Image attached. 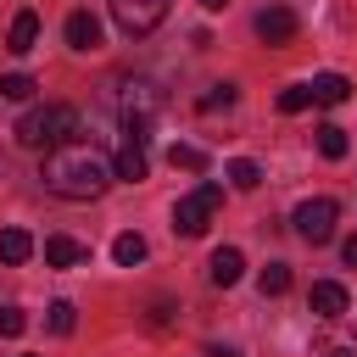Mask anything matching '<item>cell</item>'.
Returning <instances> with one entry per match:
<instances>
[{
    "label": "cell",
    "instance_id": "6da1fadb",
    "mask_svg": "<svg viewBox=\"0 0 357 357\" xmlns=\"http://www.w3.org/2000/svg\"><path fill=\"white\" fill-rule=\"evenodd\" d=\"M39 178H45V190L61 195V201H95V195H106V184L117 178V167H112V156H106L100 145L67 139V145L45 151Z\"/></svg>",
    "mask_w": 357,
    "mask_h": 357
},
{
    "label": "cell",
    "instance_id": "7a4b0ae2",
    "mask_svg": "<svg viewBox=\"0 0 357 357\" xmlns=\"http://www.w3.org/2000/svg\"><path fill=\"white\" fill-rule=\"evenodd\" d=\"M78 134H84V123L61 100H45V106H33V112L17 117V145H28V151H56V145H67Z\"/></svg>",
    "mask_w": 357,
    "mask_h": 357
},
{
    "label": "cell",
    "instance_id": "3957f363",
    "mask_svg": "<svg viewBox=\"0 0 357 357\" xmlns=\"http://www.w3.org/2000/svg\"><path fill=\"white\" fill-rule=\"evenodd\" d=\"M218 206H223V190H218V184H195L190 195L173 201V229H178L184 240H195V234H206V223L218 218Z\"/></svg>",
    "mask_w": 357,
    "mask_h": 357
},
{
    "label": "cell",
    "instance_id": "277c9868",
    "mask_svg": "<svg viewBox=\"0 0 357 357\" xmlns=\"http://www.w3.org/2000/svg\"><path fill=\"white\" fill-rule=\"evenodd\" d=\"M151 134H145V123H123V139H117V156H112V167H117V178H128V184H139L145 173H151Z\"/></svg>",
    "mask_w": 357,
    "mask_h": 357
},
{
    "label": "cell",
    "instance_id": "5b68a950",
    "mask_svg": "<svg viewBox=\"0 0 357 357\" xmlns=\"http://www.w3.org/2000/svg\"><path fill=\"white\" fill-rule=\"evenodd\" d=\"M290 223H296V234H301L307 245H324V240L335 234V223H340V206H335L329 195H312V201H301V206H296V218H290Z\"/></svg>",
    "mask_w": 357,
    "mask_h": 357
},
{
    "label": "cell",
    "instance_id": "8992f818",
    "mask_svg": "<svg viewBox=\"0 0 357 357\" xmlns=\"http://www.w3.org/2000/svg\"><path fill=\"white\" fill-rule=\"evenodd\" d=\"M156 106H162V89H156L151 78H123V89H117V112H123V123H151Z\"/></svg>",
    "mask_w": 357,
    "mask_h": 357
},
{
    "label": "cell",
    "instance_id": "52a82bcc",
    "mask_svg": "<svg viewBox=\"0 0 357 357\" xmlns=\"http://www.w3.org/2000/svg\"><path fill=\"white\" fill-rule=\"evenodd\" d=\"M106 6H112V17H117L123 33H151L167 17V0H106Z\"/></svg>",
    "mask_w": 357,
    "mask_h": 357
},
{
    "label": "cell",
    "instance_id": "ba28073f",
    "mask_svg": "<svg viewBox=\"0 0 357 357\" xmlns=\"http://www.w3.org/2000/svg\"><path fill=\"white\" fill-rule=\"evenodd\" d=\"M251 28H257L262 45H290V39H296V11H290V6H262Z\"/></svg>",
    "mask_w": 357,
    "mask_h": 357
},
{
    "label": "cell",
    "instance_id": "9c48e42d",
    "mask_svg": "<svg viewBox=\"0 0 357 357\" xmlns=\"http://www.w3.org/2000/svg\"><path fill=\"white\" fill-rule=\"evenodd\" d=\"M61 39H67L73 50H100V17H95V11H67Z\"/></svg>",
    "mask_w": 357,
    "mask_h": 357
},
{
    "label": "cell",
    "instance_id": "30bf717a",
    "mask_svg": "<svg viewBox=\"0 0 357 357\" xmlns=\"http://www.w3.org/2000/svg\"><path fill=\"white\" fill-rule=\"evenodd\" d=\"M307 307H312L318 318H329V324H335V318H340L351 301H346V284H335V279H318V284H312V296H307Z\"/></svg>",
    "mask_w": 357,
    "mask_h": 357
},
{
    "label": "cell",
    "instance_id": "8fae6325",
    "mask_svg": "<svg viewBox=\"0 0 357 357\" xmlns=\"http://www.w3.org/2000/svg\"><path fill=\"white\" fill-rule=\"evenodd\" d=\"M206 273H212V284H218V290H229V284H240L245 257H240L234 245H218V251H212V262H206Z\"/></svg>",
    "mask_w": 357,
    "mask_h": 357
},
{
    "label": "cell",
    "instance_id": "7c38bea8",
    "mask_svg": "<svg viewBox=\"0 0 357 357\" xmlns=\"http://www.w3.org/2000/svg\"><path fill=\"white\" fill-rule=\"evenodd\" d=\"M33 45H39V17H33V11H17L11 28H6V50H11V56H28Z\"/></svg>",
    "mask_w": 357,
    "mask_h": 357
},
{
    "label": "cell",
    "instance_id": "4fadbf2b",
    "mask_svg": "<svg viewBox=\"0 0 357 357\" xmlns=\"http://www.w3.org/2000/svg\"><path fill=\"white\" fill-rule=\"evenodd\" d=\"M45 262L50 268H78V262H89V245H78L73 234H50L45 240Z\"/></svg>",
    "mask_w": 357,
    "mask_h": 357
},
{
    "label": "cell",
    "instance_id": "5bb4252c",
    "mask_svg": "<svg viewBox=\"0 0 357 357\" xmlns=\"http://www.w3.org/2000/svg\"><path fill=\"white\" fill-rule=\"evenodd\" d=\"M351 100V78L346 73H318L312 78V106H340Z\"/></svg>",
    "mask_w": 357,
    "mask_h": 357
},
{
    "label": "cell",
    "instance_id": "9a60e30c",
    "mask_svg": "<svg viewBox=\"0 0 357 357\" xmlns=\"http://www.w3.org/2000/svg\"><path fill=\"white\" fill-rule=\"evenodd\" d=\"M28 257H33V234H28V229H0V262L22 268Z\"/></svg>",
    "mask_w": 357,
    "mask_h": 357
},
{
    "label": "cell",
    "instance_id": "2e32d148",
    "mask_svg": "<svg viewBox=\"0 0 357 357\" xmlns=\"http://www.w3.org/2000/svg\"><path fill=\"white\" fill-rule=\"evenodd\" d=\"M112 257H117V268H134V262H145V240H139L134 229H123V234L112 240Z\"/></svg>",
    "mask_w": 357,
    "mask_h": 357
},
{
    "label": "cell",
    "instance_id": "e0dca14e",
    "mask_svg": "<svg viewBox=\"0 0 357 357\" xmlns=\"http://www.w3.org/2000/svg\"><path fill=\"white\" fill-rule=\"evenodd\" d=\"M318 151H324L329 162H340V156L351 151V139H346V128H340V123H324V128H318Z\"/></svg>",
    "mask_w": 357,
    "mask_h": 357
},
{
    "label": "cell",
    "instance_id": "ac0fdd59",
    "mask_svg": "<svg viewBox=\"0 0 357 357\" xmlns=\"http://www.w3.org/2000/svg\"><path fill=\"white\" fill-rule=\"evenodd\" d=\"M167 162L184 167V173H206V151L201 145H167Z\"/></svg>",
    "mask_w": 357,
    "mask_h": 357
},
{
    "label": "cell",
    "instance_id": "d6986e66",
    "mask_svg": "<svg viewBox=\"0 0 357 357\" xmlns=\"http://www.w3.org/2000/svg\"><path fill=\"white\" fill-rule=\"evenodd\" d=\"M223 173H229V184H234V190H257V184H262V167H257L251 156H240V162H229Z\"/></svg>",
    "mask_w": 357,
    "mask_h": 357
},
{
    "label": "cell",
    "instance_id": "ffe728a7",
    "mask_svg": "<svg viewBox=\"0 0 357 357\" xmlns=\"http://www.w3.org/2000/svg\"><path fill=\"white\" fill-rule=\"evenodd\" d=\"M73 324H78L73 301H50V307H45V329H50V335H73Z\"/></svg>",
    "mask_w": 357,
    "mask_h": 357
},
{
    "label": "cell",
    "instance_id": "44dd1931",
    "mask_svg": "<svg viewBox=\"0 0 357 357\" xmlns=\"http://www.w3.org/2000/svg\"><path fill=\"white\" fill-rule=\"evenodd\" d=\"M257 284H262V296H284V290H290V268H284V262H268V268L257 273Z\"/></svg>",
    "mask_w": 357,
    "mask_h": 357
},
{
    "label": "cell",
    "instance_id": "7402d4cb",
    "mask_svg": "<svg viewBox=\"0 0 357 357\" xmlns=\"http://www.w3.org/2000/svg\"><path fill=\"white\" fill-rule=\"evenodd\" d=\"M33 89H39V84H33L28 73H6V78H0V95H6V100H33Z\"/></svg>",
    "mask_w": 357,
    "mask_h": 357
},
{
    "label": "cell",
    "instance_id": "603a6c76",
    "mask_svg": "<svg viewBox=\"0 0 357 357\" xmlns=\"http://www.w3.org/2000/svg\"><path fill=\"white\" fill-rule=\"evenodd\" d=\"M301 106H312V84H290V89H279V112H301Z\"/></svg>",
    "mask_w": 357,
    "mask_h": 357
},
{
    "label": "cell",
    "instance_id": "cb8c5ba5",
    "mask_svg": "<svg viewBox=\"0 0 357 357\" xmlns=\"http://www.w3.org/2000/svg\"><path fill=\"white\" fill-rule=\"evenodd\" d=\"M218 106H234V84H212L201 95V112H218Z\"/></svg>",
    "mask_w": 357,
    "mask_h": 357
},
{
    "label": "cell",
    "instance_id": "d4e9b609",
    "mask_svg": "<svg viewBox=\"0 0 357 357\" xmlns=\"http://www.w3.org/2000/svg\"><path fill=\"white\" fill-rule=\"evenodd\" d=\"M28 329V312L22 307H0V335H22Z\"/></svg>",
    "mask_w": 357,
    "mask_h": 357
},
{
    "label": "cell",
    "instance_id": "484cf974",
    "mask_svg": "<svg viewBox=\"0 0 357 357\" xmlns=\"http://www.w3.org/2000/svg\"><path fill=\"white\" fill-rule=\"evenodd\" d=\"M340 257H346V268H357V234H346V240H340Z\"/></svg>",
    "mask_w": 357,
    "mask_h": 357
},
{
    "label": "cell",
    "instance_id": "4316f807",
    "mask_svg": "<svg viewBox=\"0 0 357 357\" xmlns=\"http://www.w3.org/2000/svg\"><path fill=\"white\" fill-rule=\"evenodd\" d=\"M195 6H206V11H223V6H229V0H195Z\"/></svg>",
    "mask_w": 357,
    "mask_h": 357
},
{
    "label": "cell",
    "instance_id": "83f0119b",
    "mask_svg": "<svg viewBox=\"0 0 357 357\" xmlns=\"http://www.w3.org/2000/svg\"><path fill=\"white\" fill-rule=\"evenodd\" d=\"M212 357H229V351H212Z\"/></svg>",
    "mask_w": 357,
    "mask_h": 357
}]
</instances>
